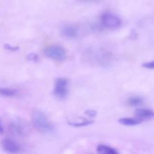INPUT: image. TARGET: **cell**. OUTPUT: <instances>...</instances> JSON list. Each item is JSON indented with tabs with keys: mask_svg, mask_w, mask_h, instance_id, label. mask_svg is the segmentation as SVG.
<instances>
[{
	"mask_svg": "<svg viewBox=\"0 0 154 154\" xmlns=\"http://www.w3.org/2000/svg\"><path fill=\"white\" fill-rule=\"evenodd\" d=\"M32 121L34 127L38 132L48 135L52 134L54 131V127L52 123L48 120V117L40 111H35L32 115Z\"/></svg>",
	"mask_w": 154,
	"mask_h": 154,
	"instance_id": "1",
	"label": "cell"
},
{
	"mask_svg": "<svg viewBox=\"0 0 154 154\" xmlns=\"http://www.w3.org/2000/svg\"><path fill=\"white\" fill-rule=\"evenodd\" d=\"M100 22L104 27L109 29H117L121 26L122 20L117 15L111 12H105L101 16Z\"/></svg>",
	"mask_w": 154,
	"mask_h": 154,
	"instance_id": "2",
	"label": "cell"
},
{
	"mask_svg": "<svg viewBox=\"0 0 154 154\" xmlns=\"http://www.w3.org/2000/svg\"><path fill=\"white\" fill-rule=\"evenodd\" d=\"M46 57L56 61H63L66 58V50L60 45H51L44 51Z\"/></svg>",
	"mask_w": 154,
	"mask_h": 154,
	"instance_id": "3",
	"label": "cell"
},
{
	"mask_svg": "<svg viewBox=\"0 0 154 154\" xmlns=\"http://www.w3.org/2000/svg\"><path fill=\"white\" fill-rule=\"evenodd\" d=\"M54 94L58 99H64L68 94V81L65 78H58L56 81Z\"/></svg>",
	"mask_w": 154,
	"mask_h": 154,
	"instance_id": "4",
	"label": "cell"
},
{
	"mask_svg": "<svg viewBox=\"0 0 154 154\" xmlns=\"http://www.w3.org/2000/svg\"><path fill=\"white\" fill-rule=\"evenodd\" d=\"M2 147L4 150L8 153H17L20 150V147L19 144L11 138H5L2 141Z\"/></svg>",
	"mask_w": 154,
	"mask_h": 154,
	"instance_id": "5",
	"label": "cell"
},
{
	"mask_svg": "<svg viewBox=\"0 0 154 154\" xmlns=\"http://www.w3.org/2000/svg\"><path fill=\"white\" fill-rule=\"evenodd\" d=\"M135 116L141 120L153 118L154 117V111L146 108H138L135 111Z\"/></svg>",
	"mask_w": 154,
	"mask_h": 154,
	"instance_id": "6",
	"label": "cell"
},
{
	"mask_svg": "<svg viewBox=\"0 0 154 154\" xmlns=\"http://www.w3.org/2000/svg\"><path fill=\"white\" fill-rule=\"evenodd\" d=\"M62 33L64 36H66L67 38H75L78 34V29L74 26H66L63 28Z\"/></svg>",
	"mask_w": 154,
	"mask_h": 154,
	"instance_id": "7",
	"label": "cell"
},
{
	"mask_svg": "<svg viewBox=\"0 0 154 154\" xmlns=\"http://www.w3.org/2000/svg\"><path fill=\"white\" fill-rule=\"evenodd\" d=\"M11 131L15 135H24L26 132V129L25 126L22 125L20 122H15L11 125Z\"/></svg>",
	"mask_w": 154,
	"mask_h": 154,
	"instance_id": "8",
	"label": "cell"
},
{
	"mask_svg": "<svg viewBox=\"0 0 154 154\" xmlns=\"http://www.w3.org/2000/svg\"><path fill=\"white\" fill-rule=\"evenodd\" d=\"M143 120L141 119L138 118H130V117H124V118H121L119 122L121 123L122 125H124V126H136V125L140 124V123L142 122Z\"/></svg>",
	"mask_w": 154,
	"mask_h": 154,
	"instance_id": "9",
	"label": "cell"
},
{
	"mask_svg": "<svg viewBox=\"0 0 154 154\" xmlns=\"http://www.w3.org/2000/svg\"><path fill=\"white\" fill-rule=\"evenodd\" d=\"M97 152L101 154H117L118 152L112 147L106 145H99L97 147Z\"/></svg>",
	"mask_w": 154,
	"mask_h": 154,
	"instance_id": "10",
	"label": "cell"
},
{
	"mask_svg": "<svg viewBox=\"0 0 154 154\" xmlns=\"http://www.w3.org/2000/svg\"><path fill=\"white\" fill-rule=\"evenodd\" d=\"M143 103V99L139 96H132L128 99V104L130 106L135 107L141 105Z\"/></svg>",
	"mask_w": 154,
	"mask_h": 154,
	"instance_id": "11",
	"label": "cell"
},
{
	"mask_svg": "<svg viewBox=\"0 0 154 154\" xmlns=\"http://www.w3.org/2000/svg\"><path fill=\"white\" fill-rule=\"evenodd\" d=\"M16 90H13V89L2 88V87H0V95H2V96H14L16 95Z\"/></svg>",
	"mask_w": 154,
	"mask_h": 154,
	"instance_id": "12",
	"label": "cell"
},
{
	"mask_svg": "<svg viewBox=\"0 0 154 154\" xmlns=\"http://www.w3.org/2000/svg\"><path fill=\"white\" fill-rule=\"evenodd\" d=\"M93 123V121H90V120H86V121L83 122V123H71L72 126H75V127H81V126H87V125H90Z\"/></svg>",
	"mask_w": 154,
	"mask_h": 154,
	"instance_id": "13",
	"label": "cell"
},
{
	"mask_svg": "<svg viewBox=\"0 0 154 154\" xmlns=\"http://www.w3.org/2000/svg\"><path fill=\"white\" fill-rule=\"evenodd\" d=\"M143 67L149 69H154V60L153 61L144 63V64H143Z\"/></svg>",
	"mask_w": 154,
	"mask_h": 154,
	"instance_id": "14",
	"label": "cell"
},
{
	"mask_svg": "<svg viewBox=\"0 0 154 154\" xmlns=\"http://www.w3.org/2000/svg\"><path fill=\"white\" fill-rule=\"evenodd\" d=\"M27 59H28L29 61H33V62H36L38 60V57L37 54H31L27 57Z\"/></svg>",
	"mask_w": 154,
	"mask_h": 154,
	"instance_id": "15",
	"label": "cell"
},
{
	"mask_svg": "<svg viewBox=\"0 0 154 154\" xmlns=\"http://www.w3.org/2000/svg\"><path fill=\"white\" fill-rule=\"evenodd\" d=\"M85 114H86V115H87L88 117H91V118H93V117H96V111H94V110H89V111H86Z\"/></svg>",
	"mask_w": 154,
	"mask_h": 154,
	"instance_id": "16",
	"label": "cell"
},
{
	"mask_svg": "<svg viewBox=\"0 0 154 154\" xmlns=\"http://www.w3.org/2000/svg\"><path fill=\"white\" fill-rule=\"evenodd\" d=\"M5 47L7 49L11 50V51H15V50L17 49V48H16V47H15V48H13V47L10 46V45H5Z\"/></svg>",
	"mask_w": 154,
	"mask_h": 154,
	"instance_id": "17",
	"label": "cell"
},
{
	"mask_svg": "<svg viewBox=\"0 0 154 154\" xmlns=\"http://www.w3.org/2000/svg\"><path fill=\"white\" fill-rule=\"evenodd\" d=\"M80 1L83 2H98L100 0H80Z\"/></svg>",
	"mask_w": 154,
	"mask_h": 154,
	"instance_id": "18",
	"label": "cell"
},
{
	"mask_svg": "<svg viewBox=\"0 0 154 154\" xmlns=\"http://www.w3.org/2000/svg\"><path fill=\"white\" fill-rule=\"evenodd\" d=\"M3 132H4V130H3V127L1 124V122H0V134H2Z\"/></svg>",
	"mask_w": 154,
	"mask_h": 154,
	"instance_id": "19",
	"label": "cell"
}]
</instances>
